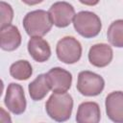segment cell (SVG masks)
Returning a JSON list of instances; mask_svg holds the SVG:
<instances>
[{
    "mask_svg": "<svg viewBox=\"0 0 123 123\" xmlns=\"http://www.w3.org/2000/svg\"><path fill=\"white\" fill-rule=\"evenodd\" d=\"M45 110L50 118L63 122L70 118L73 110L72 96L66 92H54L45 104Z\"/></svg>",
    "mask_w": 123,
    "mask_h": 123,
    "instance_id": "1",
    "label": "cell"
},
{
    "mask_svg": "<svg viewBox=\"0 0 123 123\" xmlns=\"http://www.w3.org/2000/svg\"><path fill=\"white\" fill-rule=\"evenodd\" d=\"M28 89L32 100L39 101L43 99L51 89V86L47 74L46 73L39 74L33 82L29 84Z\"/></svg>",
    "mask_w": 123,
    "mask_h": 123,
    "instance_id": "14",
    "label": "cell"
},
{
    "mask_svg": "<svg viewBox=\"0 0 123 123\" xmlns=\"http://www.w3.org/2000/svg\"><path fill=\"white\" fill-rule=\"evenodd\" d=\"M10 74L12 78L25 81L28 80L33 74V68L31 63L26 60H19L13 62L10 67Z\"/></svg>",
    "mask_w": 123,
    "mask_h": 123,
    "instance_id": "15",
    "label": "cell"
},
{
    "mask_svg": "<svg viewBox=\"0 0 123 123\" xmlns=\"http://www.w3.org/2000/svg\"><path fill=\"white\" fill-rule=\"evenodd\" d=\"M58 59L67 64L77 62L82 56V45L73 37H64L60 39L56 46Z\"/></svg>",
    "mask_w": 123,
    "mask_h": 123,
    "instance_id": "5",
    "label": "cell"
},
{
    "mask_svg": "<svg viewBox=\"0 0 123 123\" xmlns=\"http://www.w3.org/2000/svg\"><path fill=\"white\" fill-rule=\"evenodd\" d=\"M48 12L53 24L59 28L67 27L75 16V10L73 6L64 1L54 3L50 7Z\"/></svg>",
    "mask_w": 123,
    "mask_h": 123,
    "instance_id": "7",
    "label": "cell"
},
{
    "mask_svg": "<svg viewBox=\"0 0 123 123\" xmlns=\"http://www.w3.org/2000/svg\"><path fill=\"white\" fill-rule=\"evenodd\" d=\"M107 37L112 46L118 48L123 47V19H117L110 25Z\"/></svg>",
    "mask_w": 123,
    "mask_h": 123,
    "instance_id": "16",
    "label": "cell"
},
{
    "mask_svg": "<svg viewBox=\"0 0 123 123\" xmlns=\"http://www.w3.org/2000/svg\"><path fill=\"white\" fill-rule=\"evenodd\" d=\"M27 47L30 56L37 62H44L51 56L50 45L41 37H32Z\"/></svg>",
    "mask_w": 123,
    "mask_h": 123,
    "instance_id": "11",
    "label": "cell"
},
{
    "mask_svg": "<svg viewBox=\"0 0 123 123\" xmlns=\"http://www.w3.org/2000/svg\"><path fill=\"white\" fill-rule=\"evenodd\" d=\"M82 4L86 5V6H95L99 3L100 0H79Z\"/></svg>",
    "mask_w": 123,
    "mask_h": 123,
    "instance_id": "18",
    "label": "cell"
},
{
    "mask_svg": "<svg viewBox=\"0 0 123 123\" xmlns=\"http://www.w3.org/2000/svg\"><path fill=\"white\" fill-rule=\"evenodd\" d=\"M113 52L111 47L106 43H97L88 51V61L96 67H105L111 62Z\"/></svg>",
    "mask_w": 123,
    "mask_h": 123,
    "instance_id": "10",
    "label": "cell"
},
{
    "mask_svg": "<svg viewBox=\"0 0 123 123\" xmlns=\"http://www.w3.org/2000/svg\"><path fill=\"white\" fill-rule=\"evenodd\" d=\"M53 92H66L72 84V75L69 71L62 67H53L47 73Z\"/></svg>",
    "mask_w": 123,
    "mask_h": 123,
    "instance_id": "8",
    "label": "cell"
},
{
    "mask_svg": "<svg viewBox=\"0 0 123 123\" xmlns=\"http://www.w3.org/2000/svg\"><path fill=\"white\" fill-rule=\"evenodd\" d=\"M106 112L115 123H123V91H112L106 97Z\"/></svg>",
    "mask_w": 123,
    "mask_h": 123,
    "instance_id": "9",
    "label": "cell"
},
{
    "mask_svg": "<svg viewBox=\"0 0 123 123\" xmlns=\"http://www.w3.org/2000/svg\"><path fill=\"white\" fill-rule=\"evenodd\" d=\"M4 103L8 110L13 114H22L25 111L27 106L23 87L19 84L11 83L8 86Z\"/></svg>",
    "mask_w": 123,
    "mask_h": 123,
    "instance_id": "6",
    "label": "cell"
},
{
    "mask_svg": "<svg viewBox=\"0 0 123 123\" xmlns=\"http://www.w3.org/2000/svg\"><path fill=\"white\" fill-rule=\"evenodd\" d=\"M73 26L77 33L86 38L96 37L102 29L100 17L89 11H82L75 14Z\"/></svg>",
    "mask_w": 123,
    "mask_h": 123,
    "instance_id": "3",
    "label": "cell"
},
{
    "mask_svg": "<svg viewBox=\"0 0 123 123\" xmlns=\"http://www.w3.org/2000/svg\"><path fill=\"white\" fill-rule=\"evenodd\" d=\"M49 12L43 10L29 12L23 18V27L30 37H43L52 28Z\"/></svg>",
    "mask_w": 123,
    "mask_h": 123,
    "instance_id": "2",
    "label": "cell"
},
{
    "mask_svg": "<svg viewBox=\"0 0 123 123\" xmlns=\"http://www.w3.org/2000/svg\"><path fill=\"white\" fill-rule=\"evenodd\" d=\"M21 43V35L14 25H8L1 28L0 31V46L5 51H13L19 47Z\"/></svg>",
    "mask_w": 123,
    "mask_h": 123,
    "instance_id": "13",
    "label": "cell"
},
{
    "mask_svg": "<svg viewBox=\"0 0 123 123\" xmlns=\"http://www.w3.org/2000/svg\"><path fill=\"white\" fill-rule=\"evenodd\" d=\"M21 1L29 6H34V5H37V4L41 3L43 0H21Z\"/></svg>",
    "mask_w": 123,
    "mask_h": 123,
    "instance_id": "19",
    "label": "cell"
},
{
    "mask_svg": "<svg viewBox=\"0 0 123 123\" xmlns=\"http://www.w3.org/2000/svg\"><path fill=\"white\" fill-rule=\"evenodd\" d=\"M101 118L100 107L95 102H84L79 105L76 113L78 123H98Z\"/></svg>",
    "mask_w": 123,
    "mask_h": 123,
    "instance_id": "12",
    "label": "cell"
},
{
    "mask_svg": "<svg viewBox=\"0 0 123 123\" xmlns=\"http://www.w3.org/2000/svg\"><path fill=\"white\" fill-rule=\"evenodd\" d=\"M0 11H1V28H3L12 23V20L13 18V10L10 4L1 1Z\"/></svg>",
    "mask_w": 123,
    "mask_h": 123,
    "instance_id": "17",
    "label": "cell"
},
{
    "mask_svg": "<svg viewBox=\"0 0 123 123\" xmlns=\"http://www.w3.org/2000/svg\"><path fill=\"white\" fill-rule=\"evenodd\" d=\"M105 86V81L102 76L91 71H81L78 75L76 87L78 91L85 96L99 95Z\"/></svg>",
    "mask_w": 123,
    "mask_h": 123,
    "instance_id": "4",
    "label": "cell"
}]
</instances>
